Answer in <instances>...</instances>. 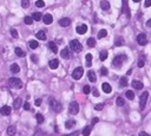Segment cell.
I'll list each match as a JSON object with an SVG mask.
<instances>
[{"instance_id": "6da1fadb", "label": "cell", "mask_w": 151, "mask_h": 136, "mask_svg": "<svg viewBox=\"0 0 151 136\" xmlns=\"http://www.w3.org/2000/svg\"><path fill=\"white\" fill-rule=\"evenodd\" d=\"M48 104H50V107H51V109L53 111H55V112L62 111V109H63L62 104H60L55 98H53V97H51V98L48 99Z\"/></svg>"}, {"instance_id": "7a4b0ae2", "label": "cell", "mask_w": 151, "mask_h": 136, "mask_svg": "<svg viewBox=\"0 0 151 136\" xmlns=\"http://www.w3.org/2000/svg\"><path fill=\"white\" fill-rule=\"evenodd\" d=\"M126 59H127V57L125 54H118V56H116V57L113 58L112 64H113V66H116V68H120L122 64H123Z\"/></svg>"}, {"instance_id": "3957f363", "label": "cell", "mask_w": 151, "mask_h": 136, "mask_svg": "<svg viewBox=\"0 0 151 136\" xmlns=\"http://www.w3.org/2000/svg\"><path fill=\"white\" fill-rule=\"evenodd\" d=\"M8 85L13 89H21L23 88V82L19 78H17V77H11L8 79Z\"/></svg>"}, {"instance_id": "277c9868", "label": "cell", "mask_w": 151, "mask_h": 136, "mask_svg": "<svg viewBox=\"0 0 151 136\" xmlns=\"http://www.w3.org/2000/svg\"><path fill=\"white\" fill-rule=\"evenodd\" d=\"M70 48L72 49L74 52H80L83 50L82 44H80V43H79L77 39H73V40L70 41Z\"/></svg>"}, {"instance_id": "5b68a950", "label": "cell", "mask_w": 151, "mask_h": 136, "mask_svg": "<svg viewBox=\"0 0 151 136\" xmlns=\"http://www.w3.org/2000/svg\"><path fill=\"white\" fill-rule=\"evenodd\" d=\"M148 98H149V92L148 91L143 92V94L141 95V98H139V108H141V110H144Z\"/></svg>"}, {"instance_id": "8992f818", "label": "cell", "mask_w": 151, "mask_h": 136, "mask_svg": "<svg viewBox=\"0 0 151 136\" xmlns=\"http://www.w3.org/2000/svg\"><path fill=\"white\" fill-rule=\"evenodd\" d=\"M69 112L71 115H77L79 112V104L77 102H71L69 105Z\"/></svg>"}, {"instance_id": "52a82bcc", "label": "cell", "mask_w": 151, "mask_h": 136, "mask_svg": "<svg viewBox=\"0 0 151 136\" xmlns=\"http://www.w3.org/2000/svg\"><path fill=\"white\" fill-rule=\"evenodd\" d=\"M83 73H84V69L82 68V66H78V68H76L74 69V71L72 72V77H73V79H80L82 78V76H83Z\"/></svg>"}, {"instance_id": "ba28073f", "label": "cell", "mask_w": 151, "mask_h": 136, "mask_svg": "<svg viewBox=\"0 0 151 136\" xmlns=\"http://www.w3.org/2000/svg\"><path fill=\"white\" fill-rule=\"evenodd\" d=\"M137 43L139 45H142V46H144V45L148 44V38H146V36H145L144 33H141L137 36Z\"/></svg>"}, {"instance_id": "9c48e42d", "label": "cell", "mask_w": 151, "mask_h": 136, "mask_svg": "<svg viewBox=\"0 0 151 136\" xmlns=\"http://www.w3.org/2000/svg\"><path fill=\"white\" fill-rule=\"evenodd\" d=\"M43 21H44L45 25H50V24H52V21H53V17H52L50 13L45 14L44 17H43Z\"/></svg>"}, {"instance_id": "30bf717a", "label": "cell", "mask_w": 151, "mask_h": 136, "mask_svg": "<svg viewBox=\"0 0 151 136\" xmlns=\"http://www.w3.org/2000/svg\"><path fill=\"white\" fill-rule=\"evenodd\" d=\"M21 107H23V101H21L20 97L14 99V102H13V109L14 110H19Z\"/></svg>"}, {"instance_id": "8fae6325", "label": "cell", "mask_w": 151, "mask_h": 136, "mask_svg": "<svg viewBox=\"0 0 151 136\" xmlns=\"http://www.w3.org/2000/svg\"><path fill=\"white\" fill-rule=\"evenodd\" d=\"M0 114L4 116H8L11 114V108L8 105H4L0 108Z\"/></svg>"}, {"instance_id": "7c38bea8", "label": "cell", "mask_w": 151, "mask_h": 136, "mask_svg": "<svg viewBox=\"0 0 151 136\" xmlns=\"http://www.w3.org/2000/svg\"><path fill=\"white\" fill-rule=\"evenodd\" d=\"M48 65H50V68H51L52 70H55V69L59 66V61L57 58H55V59H51L50 63H48Z\"/></svg>"}, {"instance_id": "4fadbf2b", "label": "cell", "mask_w": 151, "mask_h": 136, "mask_svg": "<svg viewBox=\"0 0 151 136\" xmlns=\"http://www.w3.org/2000/svg\"><path fill=\"white\" fill-rule=\"evenodd\" d=\"M71 24V19H69V18H63V19H60L59 20V25L63 27H66L69 26V25Z\"/></svg>"}, {"instance_id": "5bb4252c", "label": "cell", "mask_w": 151, "mask_h": 136, "mask_svg": "<svg viewBox=\"0 0 151 136\" xmlns=\"http://www.w3.org/2000/svg\"><path fill=\"white\" fill-rule=\"evenodd\" d=\"M131 84H132V86H134L135 89H137V90H141V89H143V86H144V85H143V83H142L141 81H136V79H135V81H132V83H131Z\"/></svg>"}, {"instance_id": "9a60e30c", "label": "cell", "mask_w": 151, "mask_h": 136, "mask_svg": "<svg viewBox=\"0 0 151 136\" xmlns=\"http://www.w3.org/2000/svg\"><path fill=\"white\" fill-rule=\"evenodd\" d=\"M60 54H62V57L64 58V59H70V58H71V52H70L69 49H64V50L60 52Z\"/></svg>"}, {"instance_id": "2e32d148", "label": "cell", "mask_w": 151, "mask_h": 136, "mask_svg": "<svg viewBox=\"0 0 151 136\" xmlns=\"http://www.w3.org/2000/svg\"><path fill=\"white\" fill-rule=\"evenodd\" d=\"M102 89H103L104 92H106V94H110L112 91V88H111V85L109 83H103L102 84Z\"/></svg>"}, {"instance_id": "e0dca14e", "label": "cell", "mask_w": 151, "mask_h": 136, "mask_svg": "<svg viewBox=\"0 0 151 136\" xmlns=\"http://www.w3.org/2000/svg\"><path fill=\"white\" fill-rule=\"evenodd\" d=\"M76 124H77L76 121H73V119H69V121H66V123H65V128L66 129H72L73 127H76Z\"/></svg>"}, {"instance_id": "ac0fdd59", "label": "cell", "mask_w": 151, "mask_h": 136, "mask_svg": "<svg viewBox=\"0 0 151 136\" xmlns=\"http://www.w3.org/2000/svg\"><path fill=\"white\" fill-rule=\"evenodd\" d=\"M87 76H89V81H90V82H92V83H95V82L97 81L96 73H95V71H92V70H90V71L87 72Z\"/></svg>"}, {"instance_id": "d6986e66", "label": "cell", "mask_w": 151, "mask_h": 136, "mask_svg": "<svg viewBox=\"0 0 151 136\" xmlns=\"http://www.w3.org/2000/svg\"><path fill=\"white\" fill-rule=\"evenodd\" d=\"M100 7H102V10H104V11H109L110 10V4H109V1H106V0H103V1H100Z\"/></svg>"}, {"instance_id": "ffe728a7", "label": "cell", "mask_w": 151, "mask_h": 136, "mask_svg": "<svg viewBox=\"0 0 151 136\" xmlns=\"http://www.w3.org/2000/svg\"><path fill=\"white\" fill-rule=\"evenodd\" d=\"M86 31H87V26L86 25H80V26L77 27V33H79V34L86 33Z\"/></svg>"}, {"instance_id": "44dd1931", "label": "cell", "mask_w": 151, "mask_h": 136, "mask_svg": "<svg viewBox=\"0 0 151 136\" xmlns=\"http://www.w3.org/2000/svg\"><path fill=\"white\" fill-rule=\"evenodd\" d=\"M35 37L38 39H40V40H46V33H45V31H38Z\"/></svg>"}, {"instance_id": "7402d4cb", "label": "cell", "mask_w": 151, "mask_h": 136, "mask_svg": "<svg viewBox=\"0 0 151 136\" xmlns=\"http://www.w3.org/2000/svg\"><path fill=\"white\" fill-rule=\"evenodd\" d=\"M15 131L17 130H15V127L14 126H10L7 128V135L8 136H14L15 135Z\"/></svg>"}, {"instance_id": "603a6c76", "label": "cell", "mask_w": 151, "mask_h": 136, "mask_svg": "<svg viewBox=\"0 0 151 136\" xmlns=\"http://www.w3.org/2000/svg\"><path fill=\"white\" fill-rule=\"evenodd\" d=\"M11 71H12V73H18V72L20 71L19 65H18L17 63H13V64L11 65Z\"/></svg>"}, {"instance_id": "cb8c5ba5", "label": "cell", "mask_w": 151, "mask_h": 136, "mask_svg": "<svg viewBox=\"0 0 151 136\" xmlns=\"http://www.w3.org/2000/svg\"><path fill=\"white\" fill-rule=\"evenodd\" d=\"M48 46H50V49H51V51L53 52V53H57V52H58V48H57V45H55L54 41H50V43H48Z\"/></svg>"}, {"instance_id": "d4e9b609", "label": "cell", "mask_w": 151, "mask_h": 136, "mask_svg": "<svg viewBox=\"0 0 151 136\" xmlns=\"http://www.w3.org/2000/svg\"><path fill=\"white\" fill-rule=\"evenodd\" d=\"M86 44H87L89 48H95L96 46V39L95 38H89L87 41H86Z\"/></svg>"}, {"instance_id": "484cf974", "label": "cell", "mask_w": 151, "mask_h": 136, "mask_svg": "<svg viewBox=\"0 0 151 136\" xmlns=\"http://www.w3.org/2000/svg\"><path fill=\"white\" fill-rule=\"evenodd\" d=\"M123 6H124V12H125V14H126V17L130 18L131 14H130V10H129V6H127L126 1H123Z\"/></svg>"}, {"instance_id": "4316f807", "label": "cell", "mask_w": 151, "mask_h": 136, "mask_svg": "<svg viewBox=\"0 0 151 136\" xmlns=\"http://www.w3.org/2000/svg\"><path fill=\"white\" fill-rule=\"evenodd\" d=\"M41 18H43V16H41V13H39V12H34V13L32 14V19L35 21L41 20Z\"/></svg>"}, {"instance_id": "83f0119b", "label": "cell", "mask_w": 151, "mask_h": 136, "mask_svg": "<svg viewBox=\"0 0 151 136\" xmlns=\"http://www.w3.org/2000/svg\"><path fill=\"white\" fill-rule=\"evenodd\" d=\"M119 85L122 86V88H124V86H126V85H127V78L125 77V76L120 77V79H119Z\"/></svg>"}, {"instance_id": "f1b7e54d", "label": "cell", "mask_w": 151, "mask_h": 136, "mask_svg": "<svg viewBox=\"0 0 151 136\" xmlns=\"http://www.w3.org/2000/svg\"><path fill=\"white\" fill-rule=\"evenodd\" d=\"M115 45H116V46H122V45H124V39L122 37H117L116 40H115Z\"/></svg>"}, {"instance_id": "f546056e", "label": "cell", "mask_w": 151, "mask_h": 136, "mask_svg": "<svg viewBox=\"0 0 151 136\" xmlns=\"http://www.w3.org/2000/svg\"><path fill=\"white\" fill-rule=\"evenodd\" d=\"M28 46L31 49H33V50H35V49L39 48V45H38V41L37 40H30V43H28Z\"/></svg>"}, {"instance_id": "4dcf8cb0", "label": "cell", "mask_w": 151, "mask_h": 136, "mask_svg": "<svg viewBox=\"0 0 151 136\" xmlns=\"http://www.w3.org/2000/svg\"><path fill=\"white\" fill-rule=\"evenodd\" d=\"M14 52H15V54H17L18 57H24L25 56V52L23 51L20 48H15L14 49Z\"/></svg>"}, {"instance_id": "1f68e13d", "label": "cell", "mask_w": 151, "mask_h": 136, "mask_svg": "<svg viewBox=\"0 0 151 136\" xmlns=\"http://www.w3.org/2000/svg\"><path fill=\"white\" fill-rule=\"evenodd\" d=\"M82 134H83V135H84V136H89L90 134H91V127H90V126L85 127V128L83 129Z\"/></svg>"}, {"instance_id": "d6a6232c", "label": "cell", "mask_w": 151, "mask_h": 136, "mask_svg": "<svg viewBox=\"0 0 151 136\" xmlns=\"http://www.w3.org/2000/svg\"><path fill=\"white\" fill-rule=\"evenodd\" d=\"M99 58H100V61H105V59H106V58H107V51H106V50H104V51H100Z\"/></svg>"}, {"instance_id": "836d02e7", "label": "cell", "mask_w": 151, "mask_h": 136, "mask_svg": "<svg viewBox=\"0 0 151 136\" xmlns=\"http://www.w3.org/2000/svg\"><path fill=\"white\" fill-rule=\"evenodd\" d=\"M116 103H117V105H118V107H123L124 104H125V102H124L123 97H117Z\"/></svg>"}, {"instance_id": "e575fe53", "label": "cell", "mask_w": 151, "mask_h": 136, "mask_svg": "<svg viewBox=\"0 0 151 136\" xmlns=\"http://www.w3.org/2000/svg\"><path fill=\"white\" fill-rule=\"evenodd\" d=\"M91 62H92V54L87 53L86 54V65H87V66H91Z\"/></svg>"}, {"instance_id": "d590c367", "label": "cell", "mask_w": 151, "mask_h": 136, "mask_svg": "<svg viewBox=\"0 0 151 136\" xmlns=\"http://www.w3.org/2000/svg\"><path fill=\"white\" fill-rule=\"evenodd\" d=\"M106 34H107V31L106 30H100L99 32H98V38H99V39H102V38L106 37Z\"/></svg>"}, {"instance_id": "8d00e7d4", "label": "cell", "mask_w": 151, "mask_h": 136, "mask_svg": "<svg viewBox=\"0 0 151 136\" xmlns=\"http://www.w3.org/2000/svg\"><path fill=\"white\" fill-rule=\"evenodd\" d=\"M125 96H126V98H127V99H134V98H135V94H134V91H131V90L126 91Z\"/></svg>"}, {"instance_id": "74e56055", "label": "cell", "mask_w": 151, "mask_h": 136, "mask_svg": "<svg viewBox=\"0 0 151 136\" xmlns=\"http://www.w3.org/2000/svg\"><path fill=\"white\" fill-rule=\"evenodd\" d=\"M35 119H37L38 123H43L45 118H44V116L41 115V114H37V115H35Z\"/></svg>"}, {"instance_id": "f35d334b", "label": "cell", "mask_w": 151, "mask_h": 136, "mask_svg": "<svg viewBox=\"0 0 151 136\" xmlns=\"http://www.w3.org/2000/svg\"><path fill=\"white\" fill-rule=\"evenodd\" d=\"M24 21H25V24H26V25H32L33 19H32V17H25Z\"/></svg>"}, {"instance_id": "ab89813d", "label": "cell", "mask_w": 151, "mask_h": 136, "mask_svg": "<svg viewBox=\"0 0 151 136\" xmlns=\"http://www.w3.org/2000/svg\"><path fill=\"white\" fill-rule=\"evenodd\" d=\"M35 6L37 7H44L45 3L43 1V0H38V1H35Z\"/></svg>"}, {"instance_id": "60d3db41", "label": "cell", "mask_w": 151, "mask_h": 136, "mask_svg": "<svg viewBox=\"0 0 151 136\" xmlns=\"http://www.w3.org/2000/svg\"><path fill=\"white\" fill-rule=\"evenodd\" d=\"M21 6L24 7V8L28 7L30 6V1H28V0H23V1H21Z\"/></svg>"}, {"instance_id": "b9f144b4", "label": "cell", "mask_w": 151, "mask_h": 136, "mask_svg": "<svg viewBox=\"0 0 151 136\" xmlns=\"http://www.w3.org/2000/svg\"><path fill=\"white\" fill-rule=\"evenodd\" d=\"M107 72H109V71H107L106 68H104V66H103V68L100 69V75H102V76H106Z\"/></svg>"}, {"instance_id": "7bdbcfd3", "label": "cell", "mask_w": 151, "mask_h": 136, "mask_svg": "<svg viewBox=\"0 0 151 136\" xmlns=\"http://www.w3.org/2000/svg\"><path fill=\"white\" fill-rule=\"evenodd\" d=\"M103 108H104L103 103H98V104H96V105H95V110H102Z\"/></svg>"}, {"instance_id": "ee69618b", "label": "cell", "mask_w": 151, "mask_h": 136, "mask_svg": "<svg viewBox=\"0 0 151 136\" xmlns=\"http://www.w3.org/2000/svg\"><path fill=\"white\" fill-rule=\"evenodd\" d=\"M90 90H91V89H90V86H89V85H85V86L83 88V91H84V94H85V95H87V94H90Z\"/></svg>"}, {"instance_id": "f6af8a7d", "label": "cell", "mask_w": 151, "mask_h": 136, "mask_svg": "<svg viewBox=\"0 0 151 136\" xmlns=\"http://www.w3.org/2000/svg\"><path fill=\"white\" fill-rule=\"evenodd\" d=\"M11 34H12L13 38H18V32L15 28H12V30H11Z\"/></svg>"}, {"instance_id": "bcb514c9", "label": "cell", "mask_w": 151, "mask_h": 136, "mask_svg": "<svg viewBox=\"0 0 151 136\" xmlns=\"http://www.w3.org/2000/svg\"><path fill=\"white\" fill-rule=\"evenodd\" d=\"M23 108H24L25 110H30V103H28V102L23 103Z\"/></svg>"}, {"instance_id": "7dc6e473", "label": "cell", "mask_w": 151, "mask_h": 136, "mask_svg": "<svg viewBox=\"0 0 151 136\" xmlns=\"http://www.w3.org/2000/svg\"><path fill=\"white\" fill-rule=\"evenodd\" d=\"M138 66H139V68H143V66H144V59H143V58H141V59L138 61Z\"/></svg>"}, {"instance_id": "c3c4849f", "label": "cell", "mask_w": 151, "mask_h": 136, "mask_svg": "<svg viewBox=\"0 0 151 136\" xmlns=\"http://www.w3.org/2000/svg\"><path fill=\"white\" fill-rule=\"evenodd\" d=\"M41 102H43V101H41V98H38V99H35L34 104H35L37 107H40V105H41Z\"/></svg>"}, {"instance_id": "681fc988", "label": "cell", "mask_w": 151, "mask_h": 136, "mask_svg": "<svg viewBox=\"0 0 151 136\" xmlns=\"http://www.w3.org/2000/svg\"><path fill=\"white\" fill-rule=\"evenodd\" d=\"M92 94H93V96H95V97H98V96H99V92H98V90H97V89H93Z\"/></svg>"}, {"instance_id": "f907efd6", "label": "cell", "mask_w": 151, "mask_h": 136, "mask_svg": "<svg viewBox=\"0 0 151 136\" xmlns=\"http://www.w3.org/2000/svg\"><path fill=\"white\" fill-rule=\"evenodd\" d=\"M31 59L34 62V63H38V57L35 56V54H32V56H31Z\"/></svg>"}, {"instance_id": "816d5d0a", "label": "cell", "mask_w": 151, "mask_h": 136, "mask_svg": "<svg viewBox=\"0 0 151 136\" xmlns=\"http://www.w3.org/2000/svg\"><path fill=\"white\" fill-rule=\"evenodd\" d=\"M98 121H99V118H98V117H95V118H92V124L95 126V124H96Z\"/></svg>"}, {"instance_id": "f5cc1de1", "label": "cell", "mask_w": 151, "mask_h": 136, "mask_svg": "<svg viewBox=\"0 0 151 136\" xmlns=\"http://www.w3.org/2000/svg\"><path fill=\"white\" fill-rule=\"evenodd\" d=\"M150 5H151V1H150V0H148V1H145V3H144V6H145V7H149Z\"/></svg>"}, {"instance_id": "db71d44e", "label": "cell", "mask_w": 151, "mask_h": 136, "mask_svg": "<svg viewBox=\"0 0 151 136\" xmlns=\"http://www.w3.org/2000/svg\"><path fill=\"white\" fill-rule=\"evenodd\" d=\"M139 136H150V135H149V134H146L145 131H141V133H139Z\"/></svg>"}, {"instance_id": "11a10c76", "label": "cell", "mask_w": 151, "mask_h": 136, "mask_svg": "<svg viewBox=\"0 0 151 136\" xmlns=\"http://www.w3.org/2000/svg\"><path fill=\"white\" fill-rule=\"evenodd\" d=\"M146 26L151 27V19H150V20H148V21H146Z\"/></svg>"}, {"instance_id": "9f6ffc18", "label": "cell", "mask_w": 151, "mask_h": 136, "mask_svg": "<svg viewBox=\"0 0 151 136\" xmlns=\"http://www.w3.org/2000/svg\"><path fill=\"white\" fill-rule=\"evenodd\" d=\"M48 136H54V135H48Z\"/></svg>"}]
</instances>
